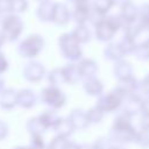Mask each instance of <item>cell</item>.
Wrapping results in <instances>:
<instances>
[{
	"mask_svg": "<svg viewBox=\"0 0 149 149\" xmlns=\"http://www.w3.org/2000/svg\"><path fill=\"white\" fill-rule=\"evenodd\" d=\"M30 147H33L34 149H45V142H44L43 134H31Z\"/></svg>",
	"mask_w": 149,
	"mask_h": 149,
	"instance_id": "obj_37",
	"label": "cell"
},
{
	"mask_svg": "<svg viewBox=\"0 0 149 149\" xmlns=\"http://www.w3.org/2000/svg\"><path fill=\"white\" fill-rule=\"evenodd\" d=\"M68 120L72 125L74 130H84L90 126L86 111L81 108H74L68 115Z\"/></svg>",
	"mask_w": 149,
	"mask_h": 149,
	"instance_id": "obj_9",
	"label": "cell"
},
{
	"mask_svg": "<svg viewBox=\"0 0 149 149\" xmlns=\"http://www.w3.org/2000/svg\"><path fill=\"white\" fill-rule=\"evenodd\" d=\"M8 66H9V64H8V61L5 56V54L0 51V76L8 70Z\"/></svg>",
	"mask_w": 149,
	"mask_h": 149,
	"instance_id": "obj_39",
	"label": "cell"
},
{
	"mask_svg": "<svg viewBox=\"0 0 149 149\" xmlns=\"http://www.w3.org/2000/svg\"><path fill=\"white\" fill-rule=\"evenodd\" d=\"M38 1H41V2H44V1H49V0H38Z\"/></svg>",
	"mask_w": 149,
	"mask_h": 149,
	"instance_id": "obj_51",
	"label": "cell"
},
{
	"mask_svg": "<svg viewBox=\"0 0 149 149\" xmlns=\"http://www.w3.org/2000/svg\"><path fill=\"white\" fill-rule=\"evenodd\" d=\"M62 69H63L64 78H65V84L76 85V84H78L83 79L81 74L79 72L78 65L76 63H69L65 66H63Z\"/></svg>",
	"mask_w": 149,
	"mask_h": 149,
	"instance_id": "obj_19",
	"label": "cell"
},
{
	"mask_svg": "<svg viewBox=\"0 0 149 149\" xmlns=\"http://www.w3.org/2000/svg\"><path fill=\"white\" fill-rule=\"evenodd\" d=\"M133 127L134 126L132 123V118L121 112L120 114H118L114 118L111 129H114V130H118V129H129V128H133Z\"/></svg>",
	"mask_w": 149,
	"mask_h": 149,
	"instance_id": "obj_25",
	"label": "cell"
},
{
	"mask_svg": "<svg viewBox=\"0 0 149 149\" xmlns=\"http://www.w3.org/2000/svg\"><path fill=\"white\" fill-rule=\"evenodd\" d=\"M3 88H5V80L0 77V92H1Z\"/></svg>",
	"mask_w": 149,
	"mask_h": 149,
	"instance_id": "obj_48",
	"label": "cell"
},
{
	"mask_svg": "<svg viewBox=\"0 0 149 149\" xmlns=\"http://www.w3.org/2000/svg\"><path fill=\"white\" fill-rule=\"evenodd\" d=\"M16 95L17 91H15L14 88H3L0 92V107L3 111L13 109L15 106H17Z\"/></svg>",
	"mask_w": 149,
	"mask_h": 149,
	"instance_id": "obj_17",
	"label": "cell"
},
{
	"mask_svg": "<svg viewBox=\"0 0 149 149\" xmlns=\"http://www.w3.org/2000/svg\"><path fill=\"white\" fill-rule=\"evenodd\" d=\"M71 14L69 8L64 3H54V12H52V19L51 21L57 26H65L70 21Z\"/></svg>",
	"mask_w": 149,
	"mask_h": 149,
	"instance_id": "obj_14",
	"label": "cell"
},
{
	"mask_svg": "<svg viewBox=\"0 0 149 149\" xmlns=\"http://www.w3.org/2000/svg\"><path fill=\"white\" fill-rule=\"evenodd\" d=\"M78 69L81 74L83 79L91 78V77H97L98 73V64L94 59L92 58H81L78 63Z\"/></svg>",
	"mask_w": 149,
	"mask_h": 149,
	"instance_id": "obj_15",
	"label": "cell"
},
{
	"mask_svg": "<svg viewBox=\"0 0 149 149\" xmlns=\"http://www.w3.org/2000/svg\"><path fill=\"white\" fill-rule=\"evenodd\" d=\"M23 31V22L17 14H6L1 21V35L7 42L16 41Z\"/></svg>",
	"mask_w": 149,
	"mask_h": 149,
	"instance_id": "obj_3",
	"label": "cell"
},
{
	"mask_svg": "<svg viewBox=\"0 0 149 149\" xmlns=\"http://www.w3.org/2000/svg\"><path fill=\"white\" fill-rule=\"evenodd\" d=\"M5 42H6V41H5V38L2 37V35H1V33H0V48L2 47V44H3Z\"/></svg>",
	"mask_w": 149,
	"mask_h": 149,
	"instance_id": "obj_49",
	"label": "cell"
},
{
	"mask_svg": "<svg viewBox=\"0 0 149 149\" xmlns=\"http://www.w3.org/2000/svg\"><path fill=\"white\" fill-rule=\"evenodd\" d=\"M136 134V128H129V129H111L108 137L113 141L114 144H126V143H132L134 142Z\"/></svg>",
	"mask_w": 149,
	"mask_h": 149,
	"instance_id": "obj_10",
	"label": "cell"
},
{
	"mask_svg": "<svg viewBox=\"0 0 149 149\" xmlns=\"http://www.w3.org/2000/svg\"><path fill=\"white\" fill-rule=\"evenodd\" d=\"M91 146H92V149H112L115 144L108 136H100Z\"/></svg>",
	"mask_w": 149,
	"mask_h": 149,
	"instance_id": "obj_33",
	"label": "cell"
},
{
	"mask_svg": "<svg viewBox=\"0 0 149 149\" xmlns=\"http://www.w3.org/2000/svg\"><path fill=\"white\" fill-rule=\"evenodd\" d=\"M59 118L61 116H58V114L54 109H47V111L42 112L40 115H37V119L41 122V125L45 132L48 129H54V127L56 126Z\"/></svg>",
	"mask_w": 149,
	"mask_h": 149,
	"instance_id": "obj_21",
	"label": "cell"
},
{
	"mask_svg": "<svg viewBox=\"0 0 149 149\" xmlns=\"http://www.w3.org/2000/svg\"><path fill=\"white\" fill-rule=\"evenodd\" d=\"M58 47L62 56L72 63L79 62L83 58V50L80 43L73 37L71 33H65L59 36Z\"/></svg>",
	"mask_w": 149,
	"mask_h": 149,
	"instance_id": "obj_1",
	"label": "cell"
},
{
	"mask_svg": "<svg viewBox=\"0 0 149 149\" xmlns=\"http://www.w3.org/2000/svg\"><path fill=\"white\" fill-rule=\"evenodd\" d=\"M65 149H79V144L69 140L68 143H66V146H65Z\"/></svg>",
	"mask_w": 149,
	"mask_h": 149,
	"instance_id": "obj_44",
	"label": "cell"
},
{
	"mask_svg": "<svg viewBox=\"0 0 149 149\" xmlns=\"http://www.w3.org/2000/svg\"><path fill=\"white\" fill-rule=\"evenodd\" d=\"M113 5H114L113 0H95L93 2L92 8L94 10H97L98 13H100L102 15H106L109 12V9L113 7Z\"/></svg>",
	"mask_w": 149,
	"mask_h": 149,
	"instance_id": "obj_31",
	"label": "cell"
},
{
	"mask_svg": "<svg viewBox=\"0 0 149 149\" xmlns=\"http://www.w3.org/2000/svg\"><path fill=\"white\" fill-rule=\"evenodd\" d=\"M54 130L56 132L57 135L63 136V137H68V139L74 132V129H73L72 125L70 123V121L68 120V118H59L56 126L54 127Z\"/></svg>",
	"mask_w": 149,
	"mask_h": 149,
	"instance_id": "obj_23",
	"label": "cell"
},
{
	"mask_svg": "<svg viewBox=\"0 0 149 149\" xmlns=\"http://www.w3.org/2000/svg\"><path fill=\"white\" fill-rule=\"evenodd\" d=\"M45 68L42 63L37 61H30L28 62L23 69H22V76L26 80L30 83H38L41 81L45 76Z\"/></svg>",
	"mask_w": 149,
	"mask_h": 149,
	"instance_id": "obj_7",
	"label": "cell"
},
{
	"mask_svg": "<svg viewBox=\"0 0 149 149\" xmlns=\"http://www.w3.org/2000/svg\"><path fill=\"white\" fill-rule=\"evenodd\" d=\"M104 56L106 59L112 61V62H118L120 59H123V57L126 56L122 51V49L120 48L119 43H109L107 44V47L104 49Z\"/></svg>",
	"mask_w": 149,
	"mask_h": 149,
	"instance_id": "obj_22",
	"label": "cell"
},
{
	"mask_svg": "<svg viewBox=\"0 0 149 149\" xmlns=\"http://www.w3.org/2000/svg\"><path fill=\"white\" fill-rule=\"evenodd\" d=\"M74 5V10L72 13L73 20L78 24H85L86 21H88L90 12H91V6L88 0H78Z\"/></svg>",
	"mask_w": 149,
	"mask_h": 149,
	"instance_id": "obj_11",
	"label": "cell"
},
{
	"mask_svg": "<svg viewBox=\"0 0 149 149\" xmlns=\"http://www.w3.org/2000/svg\"><path fill=\"white\" fill-rule=\"evenodd\" d=\"M133 55L140 61H149V37L142 43H137Z\"/></svg>",
	"mask_w": 149,
	"mask_h": 149,
	"instance_id": "obj_29",
	"label": "cell"
},
{
	"mask_svg": "<svg viewBox=\"0 0 149 149\" xmlns=\"http://www.w3.org/2000/svg\"><path fill=\"white\" fill-rule=\"evenodd\" d=\"M8 132H9V129H8V125H7L5 121L0 120V141L5 140V139L7 137Z\"/></svg>",
	"mask_w": 149,
	"mask_h": 149,
	"instance_id": "obj_40",
	"label": "cell"
},
{
	"mask_svg": "<svg viewBox=\"0 0 149 149\" xmlns=\"http://www.w3.org/2000/svg\"><path fill=\"white\" fill-rule=\"evenodd\" d=\"M125 98H126V95L118 87H114L108 93L101 94L98 97L95 107H98L104 114L105 113H114L122 106Z\"/></svg>",
	"mask_w": 149,
	"mask_h": 149,
	"instance_id": "obj_2",
	"label": "cell"
},
{
	"mask_svg": "<svg viewBox=\"0 0 149 149\" xmlns=\"http://www.w3.org/2000/svg\"><path fill=\"white\" fill-rule=\"evenodd\" d=\"M128 1H130V0H113V2H114V5L115 3H118V5H123V3H126V2H128Z\"/></svg>",
	"mask_w": 149,
	"mask_h": 149,
	"instance_id": "obj_46",
	"label": "cell"
},
{
	"mask_svg": "<svg viewBox=\"0 0 149 149\" xmlns=\"http://www.w3.org/2000/svg\"><path fill=\"white\" fill-rule=\"evenodd\" d=\"M71 34L73 35V37L80 43H87L90 40H91V33H90V29L85 26V24H78L72 31Z\"/></svg>",
	"mask_w": 149,
	"mask_h": 149,
	"instance_id": "obj_27",
	"label": "cell"
},
{
	"mask_svg": "<svg viewBox=\"0 0 149 149\" xmlns=\"http://www.w3.org/2000/svg\"><path fill=\"white\" fill-rule=\"evenodd\" d=\"M47 79H48L49 85L59 86V85H62V84H65V78H64L63 69H62V68H55V69H52V70L48 73Z\"/></svg>",
	"mask_w": 149,
	"mask_h": 149,
	"instance_id": "obj_28",
	"label": "cell"
},
{
	"mask_svg": "<svg viewBox=\"0 0 149 149\" xmlns=\"http://www.w3.org/2000/svg\"><path fill=\"white\" fill-rule=\"evenodd\" d=\"M10 13V0H0V14Z\"/></svg>",
	"mask_w": 149,
	"mask_h": 149,
	"instance_id": "obj_41",
	"label": "cell"
},
{
	"mask_svg": "<svg viewBox=\"0 0 149 149\" xmlns=\"http://www.w3.org/2000/svg\"><path fill=\"white\" fill-rule=\"evenodd\" d=\"M123 108H122V113L127 114L128 116L133 118L137 114L141 113V105H142V98L137 94H129L123 100Z\"/></svg>",
	"mask_w": 149,
	"mask_h": 149,
	"instance_id": "obj_8",
	"label": "cell"
},
{
	"mask_svg": "<svg viewBox=\"0 0 149 149\" xmlns=\"http://www.w3.org/2000/svg\"><path fill=\"white\" fill-rule=\"evenodd\" d=\"M12 149H34L33 147H30V146H17V147H13Z\"/></svg>",
	"mask_w": 149,
	"mask_h": 149,
	"instance_id": "obj_45",
	"label": "cell"
},
{
	"mask_svg": "<svg viewBox=\"0 0 149 149\" xmlns=\"http://www.w3.org/2000/svg\"><path fill=\"white\" fill-rule=\"evenodd\" d=\"M140 128L149 130V115H144L141 114V119H140Z\"/></svg>",
	"mask_w": 149,
	"mask_h": 149,
	"instance_id": "obj_43",
	"label": "cell"
},
{
	"mask_svg": "<svg viewBox=\"0 0 149 149\" xmlns=\"http://www.w3.org/2000/svg\"><path fill=\"white\" fill-rule=\"evenodd\" d=\"M44 48V38L38 34L28 35L17 45V52L23 58L37 57Z\"/></svg>",
	"mask_w": 149,
	"mask_h": 149,
	"instance_id": "obj_5",
	"label": "cell"
},
{
	"mask_svg": "<svg viewBox=\"0 0 149 149\" xmlns=\"http://www.w3.org/2000/svg\"><path fill=\"white\" fill-rule=\"evenodd\" d=\"M122 27H126L129 23H133L137 20V7L132 2L128 1L123 5H121L120 15H119Z\"/></svg>",
	"mask_w": 149,
	"mask_h": 149,
	"instance_id": "obj_12",
	"label": "cell"
},
{
	"mask_svg": "<svg viewBox=\"0 0 149 149\" xmlns=\"http://www.w3.org/2000/svg\"><path fill=\"white\" fill-rule=\"evenodd\" d=\"M141 114L149 115V97L142 98V105H141Z\"/></svg>",
	"mask_w": 149,
	"mask_h": 149,
	"instance_id": "obj_42",
	"label": "cell"
},
{
	"mask_svg": "<svg viewBox=\"0 0 149 149\" xmlns=\"http://www.w3.org/2000/svg\"><path fill=\"white\" fill-rule=\"evenodd\" d=\"M86 114H87V119H88V122L90 125L91 123H100L104 119V113L98 108V107H92L90 108L88 111H86Z\"/></svg>",
	"mask_w": 149,
	"mask_h": 149,
	"instance_id": "obj_34",
	"label": "cell"
},
{
	"mask_svg": "<svg viewBox=\"0 0 149 149\" xmlns=\"http://www.w3.org/2000/svg\"><path fill=\"white\" fill-rule=\"evenodd\" d=\"M134 143H136L142 149L149 148V130H146V129H142V128L136 129Z\"/></svg>",
	"mask_w": 149,
	"mask_h": 149,
	"instance_id": "obj_30",
	"label": "cell"
},
{
	"mask_svg": "<svg viewBox=\"0 0 149 149\" xmlns=\"http://www.w3.org/2000/svg\"><path fill=\"white\" fill-rule=\"evenodd\" d=\"M28 3L27 0H10V13L19 14L27 10Z\"/></svg>",
	"mask_w": 149,
	"mask_h": 149,
	"instance_id": "obj_36",
	"label": "cell"
},
{
	"mask_svg": "<svg viewBox=\"0 0 149 149\" xmlns=\"http://www.w3.org/2000/svg\"><path fill=\"white\" fill-rule=\"evenodd\" d=\"M83 88L86 92V94L92 97H99L104 92V84L99 78L91 77L83 80Z\"/></svg>",
	"mask_w": 149,
	"mask_h": 149,
	"instance_id": "obj_16",
	"label": "cell"
},
{
	"mask_svg": "<svg viewBox=\"0 0 149 149\" xmlns=\"http://www.w3.org/2000/svg\"><path fill=\"white\" fill-rule=\"evenodd\" d=\"M139 84L140 81L136 79V77L133 74L130 77H127L122 80H119V84L116 85V87L127 97L129 94H134L137 92L139 90Z\"/></svg>",
	"mask_w": 149,
	"mask_h": 149,
	"instance_id": "obj_20",
	"label": "cell"
},
{
	"mask_svg": "<svg viewBox=\"0 0 149 149\" xmlns=\"http://www.w3.org/2000/svg\"><path fill=\"white\" fill-rule=\"evenodd\" d=\"M40 100L42 104L50 107V109L56 111V109H59V108L65 106L66 95L58 86L48 85L41 90Z\"/></svg>",
	"mask_w": 149,
	"mask_h": 149,
	"instance_id": "obj_6",
	"label": "cell"
},
{
	"mask_svg": "<svg viewBox=\"0 0 149 149\" xmlns=\"http://www.w3.org/2000/svg\"><path fill=\"white\" fill-rule=\"evenodd\" d=\"M137 22L142 30L149 31V3H144L137 8Z\"/></svg>",
	"mask_w": 149,
	"mask_h": 149,
	"instance_id": "obj_26",
	"label": "cell"
},
{
	"mask_svg": "<svg viewBox=\"0 0 149 149\" xmlns=\"http://www.w3.org/2000/svg\"><path fill=\"white\" fill-rule=\"evenodd\" d=\"M26 128L27 130L29 132V134H43L45 130L44 128L42 127L41 122L38 121L37 116H34V118H30L28 121H27V125H26Z\"/></svg>",
	"mask_w": 149,
	"mask_h": 149,
	"instance_id": "obj_32",
	"label": "cell"
},
{
	"mask_svg": "<svg viewBox=\"0 0 149 149\" xmlns=\"http://www.w3.org/2000/svg\"><path fill=\"white\" fill-rule=\"evenodd\" d=\"M112 149H126V148H123L122 146H116V144H115V146H114Z\"/></svg>",
	"mask_w": 149,
	"mask_h": 149,
	"instance_id": "obj_50",
	"label": "cell"
},
{
	"mask_svg": "<svg viewBox=\"0 0 149 149\" xmlns=\"http://www.w3.org/2000/svg\"><path fill=\"white\" fill-rule=\"evenodd\" d=\"M121 27L122 23L119 16H106L102 21L95 24V37L100 42H109Z\"/></svg>",
	"mask_w": 149,
	"mask_h": 149,
	"instance_id": "obj_4",
	"label": "cell"
},
{
	"mask_svg": "<svg viewBox=\"0 0 149 149\" xmlns=\"http://www.w3.org/2000/svg\"><path fill=\"white\" fill-rule=\"evenodd\" d=\"M68 141H69L68 137H63V136L56 135L50 141V143L48 144L47 149H65V146H66Z\"/></svg>",
	"mask_w": 149,
	"mask_h": 149,
	"instance_id": "obj_35",
	"label": "cell"
},
{
	"mask_svg": "<svg viewBox=\"0 0 149 149\" xmlns=\"http://www.w3.org/2000/svg\"><path fill=\"white\" fill-rule=\"evenodd\" d=\"M36 101H37V98L33 90L23 88V90L17 91V95H16L17 106L26 108V109H30L36 105Z\"/></svg>",
	"mask_w": 149,
	"mask_h": 149,
	"instance_id": "obj_13",
	"label": "cell"
},
{
	"mask_svg": "<svg viewBox=\"0 0 149 149\" xmlns=\"http://www.w3.org/2000/svg\"><path fill=\"white\" fill-rule=\"evenodd\" d=\"M139 90H140L146 97H149V73L140 81V84H139Z\"/></svg>",
	"mask_w": 149,
	"mask_h": 149,
	"instance_id": "obj_38",
	"label": "cell"
},
{
	"mask_svg": "<svg viewBox=\"0 0 149 149\" xmlns=\"http://www.w3.org/2000/svg\"><path fill=\"white\" fill-rule=\"evenodd\" d=\"M52 12H54V3L50 1L41 2V5L37 8V17L43 22H50L52 19Z\"/></svg>",
	"mask_w": 149,
	"mask_h": 149,
	"instance_id": "obj_24",
	"label": "cell"
},
{
	"mask_svg": "<svg viewBox=\"0 0 149 149\" xmlns=\"http://www.w3.org/2000/svg\"><path fill=\"white\" fill-rule=\"evenodd\" d=\"M79 149H92V146L91 144H79Z\"/></svg>",
	"mask_w": 149,
	"mask_h": 149,
	"instance_id": "obj_47",
	"label": "cell"
},
{
	"mask_svg": "<svg viewBox=\"0 0 149 149\" xmlns=\"http://www.w3.org/2000/svg\"><path fill=\"white\" fill-rule=\"evenodd\" d=\"M113 73H114V77L118 79V81L122 80L127 77L133 76V65L125 59H120L114 63Z\"/></svg>",
	"mask_w": 149,
	"mask_h": 149,
	"instance_id": "obj_18",
	"label": "cell"
}]
</instances>
